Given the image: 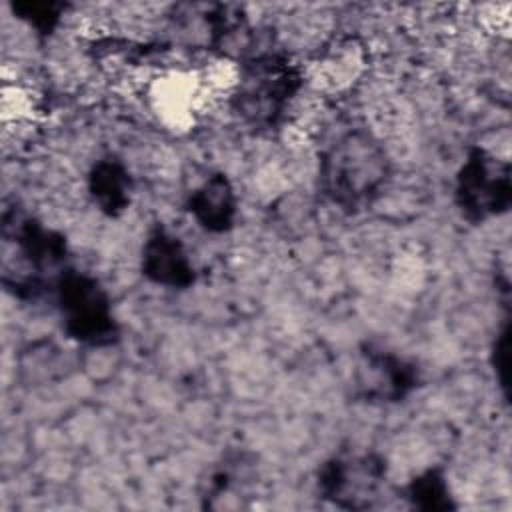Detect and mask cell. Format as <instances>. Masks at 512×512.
<instances>
[{"label": "cell", "instance_id": "6da1fadb", "mask_svg": "<svg viewBox=\"0 0 512 512\" xmlns=\"http://www.w3.org/2000/svg\"><path fill=\"white\" fill-rule=\"evenodd\" d=\"M390 174V158L380 140L366 130L340 136L320 160V188L340 208L354 210L382 190Z\"/></svg>", "mask_w": 512, "mask_h": 512}, {"label": "cell", "instance_id": "7a4b0ae2", "mask_svg": "<svg viewBox=\"0 0 512 512\" xmlns=\"http://www.w3.org/2000/svg\"><path fill=\"white\" fill-rule=\"evenodd\" d=\"M2 240L6 246L2 282L20 298H36L46 284H58L66 268L64 238L34 218L4 214Z\"/></svg>", "mask_w": 512, "mask_h": 512}, {"label": "cell", "instance_id": "3957f363", "mask_svg": "<svg viewBox=\"0 0 512 512\" xmlns=\"http://www.w3.org/2000/svg\"><path fill=\"white\" fill-rule=\"evenodd\" d=\"M304 78L300 68L282 54H262L240 66L232 108L252 126H272L298 94Z\"/></svg>", "mask_w": 512, "mask_h": 512}, {"label": "cell", "instance_id": "277c9868", "mask_svg": "<svg viewBox=\"0 0 512 512\" xmlns=\"http://www.w3.org/2000/svg\"><path fill=\"white\" fill-rule=\"evenodd\" d=\"M56 292L64 330L70 338L90 346H108L118 338L110 298L96 278L66 268Z\"/></svg>", "mask_w": 512, "mask_h": 512}, {"label": "cell", "instance_id": "5b68a950", "mask_svg": "<svg viewBox=\"0 0 512 512\" xmlns=\"http://www.w3.org/2000/svg\"><path fill=\"white\" fill-rule=\"evenodd\" d=\"M512 198L510 166L506 160L476 148L464 160L456 178V204L472 222L508 210Z\"/></svg>", "mask_w": 512, "mask_h": 512}, {"label": "cell", "instance_id": "8992f818", "mask_svg": "<svg viewBox=\"0 0 512 512\" xmlns=\"http://www.w3.org/2000/svg\"><path fill=\"white\" fill-rule=\"evenodd\" d=\"M386 480V462L374 454H342L326 460L318 472V490L346 510L372 508Z\"/></svg>", "mask_w": 512, "mask_h": 512}, {"label": "cell", "instance_id": "52a82bcc", "mask_svg": "<svg viewBox=\"0 0 512 512\" xmlns=\"http://www.w3.org/2000/svg\"><path fill=\"white\" fill-rule=\"evenodd\" d=\"M416 366L404 358L366 346L356 368V388L368 402H398L416 388Z\"/></svg>", "mask_w": 512, "mask_h": 512}, {"label": "cell", "instance_id": "ba28073f", "mask_svg": "<svg viewBox=\"0 0 512 512\" xmlns=\"http://www.w3.org/2000/svg\"><path fill=\"white\" fill-rule=\"evenodd\" d=\"M142 274L160 286L188 288L196 270L184 244L164 228H154L142 248Z\"/></svg>", "mask_w": 512, "mask_h": 512}, {"label": "cell", "instance_id": "9c48e42d", "mask_svg": "<svg viewBox=\"0 0 512 512\" xmlns=\"http://www.w3.org/2000/svg\"><path fill=\"white\" fill-rule=\"evenodd\" d=\"M188 210L206 232H226L234 224L236 194L226 174L208 176L188 196Z\"/></svg>", "mask_w": 512, "mask_h": 512}, {"label": "cell", "instance_id": "30bf717a", "mask_svg": "<svg viewBox=\"0 0 512 512\" xmlns=\"http://www.w3.org/2000/svg\"><path fill=\"white\" fill-rule=\"evenodd\" d=\"M88 190L104 214L118 216L130 204L132 178L120 160L102 158L90 170Z\"/></svg>", "mask_w": 512, "mask_h": 512}, {"label": "cell", "instance_id": "8fae6325", "mask_svg": "<svg viewBox=\"0 0 512 512\" xmlns=\"http://www.w3.org/2000/svg\"><path fill=\"white\" fill-rule=\"evenodd\" d=\"M410 504L424 512H446L454 508V500L444 474L438 468L424 470L410 480L406 488Z\"/></svg>", "mask_w": 512, "mask_h": 512}, {"label": "cell", "instance_id": "7c38bea8", "mask_svg": "<svg viewBox=\"0 0 512 512\" xmlns=\"http://www.w3.org/2000/svg\"><path fill=\"white\" fill-rule=\"evenodd\" d=\"M62 8H64L62 4H54V2H18V4H14V12H18V16L22 20H26L38 32H50L58 24Z\"/></svg>", "mask_w": 512, "mask_h": 512}]
</instances>
